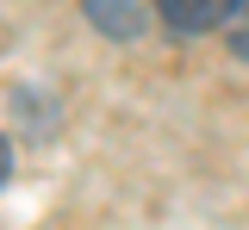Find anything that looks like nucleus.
I'll use <instances>...</instances> for the list:
<instances>
[{
  "label": "nucleus",
  "mask_w": 249,
  "mask_h": 230,
  "mask_svg": "<svg viewBox=\"0 0 249 230\" xmlns=\"http://www.w3.org/2000/svg\"><path fill=\"white\" fill-rule=\"evenodd\" d=\"M224 44L249 63V0H237V6H231V19H224Z\"/></svg>",
  "instance_id": "7ed1b4c3"
},
{
  "label": "nucleus",
  "mask_w": 249,
  "mask_h": 230,
  "mask_svg": "<svg viewBox=\"0 0 249 230\" xmlns=\"http://www.w3.org/2000/svg\"><path fill=\"white\" fill-rule=\"evenodd\" d=\"M6 174H13V156H6V137H0V187H6Z\"/></svg>",
  "instance_id": "20e7f679"
},
{
  "label": "nucleus",
  "mask_w": 249,
  "mask_h": 230,
  "mask_svg": "<svg viewBox=\"0 0 249 230\" xmlns=\"http://www.w3.org/2000/svg\"><path fill=\"white\" fill-rule=\"evenodd\" d=\"M156 6H162V19H168L175 32H212V25L231 19L237 0H156Z\"/></svg>",
  "instance_id": "f257e3e1"
},
{
  "label": "nucleus",
  "mask_w": 249,
  "mask_h": 230,
  "mask_svg": "<svg viewBox=\"0 0 249 230\" xmlns=\"http://www.w3.org/2000/svg\"><path fill=\"white\" fill-rule=\"evenodd\" d=\"M88 13L106 25V32H137V0H88Z\"/></svg>",
  "instance_id": "f03ea898"
}]
</instances>
